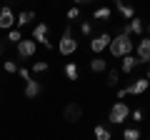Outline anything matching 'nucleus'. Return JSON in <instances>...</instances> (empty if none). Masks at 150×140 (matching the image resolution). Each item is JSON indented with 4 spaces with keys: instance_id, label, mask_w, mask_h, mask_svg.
<instances>
[{
    "instance_id": "nucleus-8",
    "label": "nucleus",
    "mask_w": 150,
    "mask_h": 140,
    "mask_svg": "<svg viewBox=\"0 0 150 140\" xmlns=\"http://www.w3.org/2000/svg\"><path fill=\"white\" fill-rule=\"evenodd\" d=\"M63 118L68 120V123H78V120L83 118V108L78 105V103H68L63 110Z\"/></svg>"
},
{
    "instance_id": "nucleus-13",
    "label": "nucleus",
    "mask_w": 150,
    "mask_h": 140,
    "mask_svg": "<svg viewBox=\"0 0 150 140\" xmlns=\"http://www.w3.org/2000/svg\"><path fill=\"white\" fill-rule=\"evenodd\" d=\"M120 60H123V63H120V73H125V75L138 68V58H135V55H125V58H120Z\"/></svg>"
},
{
    "instance_id": "nucleus-7",
    "label": "nucleus",
    "mask_w": 150,
    "mask_h": 140,
    "mask_svg": "<svg viewBox=\"0 0 150 140\" xmlns=\"http://www.w3.org/2000/svg\"><path fill=\"white\" fill-rule=\"evenodd\" d=\"M13 25H15V13H13L10 5L0 8V28L3 30H13Z\"/></svg>"
},
{
    "instance_id": "nucleus-31",
    "label": "nucleus",
    "mask_w": 150,
    "mask_h": 140,
    "mask_svg": "<svg viewBox=\"0 0 150 140\" xmlns=\"http://www.w3.org/2000/svg\"><path fill=\"white\" fill-rule=\"evenodd\" d=\"M145 78H148V80H150V70H148V75H145Z\"/></svg>"
},
{
    "instance_id": "nucleus-32",
    "label": "nucleus",
    "mask_w": 150,
    "mask_h": 140,
    "mask_svg": "<svg viewBox=\"0 0 150 140\" xmlns=\"http://www.w3.org/2000/svg\"><path fill=\"white\" fill-rule=\"evenodd\" d=\"M0 50H3V40H0Z\"/></svg>"
},
{
    "instance_id": "nucleus-12",
    "label": "nucleus",
    "mask_w": 150,
    "mask_h": 140,
    "mask_svg": "<svg viewBox=\"0 0 150 140\" xmlns=\"http://www.w3.org/2000/svg\"><path fill=\"white\" fill-rule=\"evenodd\" d=\"M128 30H130V35H140L143 38L145 35V25H143V18H130V23H128Z\"/></svg>"
},
{
    "instance_id": "nucleus-17",
    "label": "nucleus",
    "mask_w": 150,
    "mask_h": 140,
    "mask_svg": "<svg viewBox=\"0 0 150 140\" xmlns=\"http://www.w3.org/2000/svg\"><path fill=\"white\" fill-rule=\"evenodd\" d=\"M95 140H112V133L110 130H105V125H95Z\"/></svg>"
},
{
    "instance_id": "nucleus-5",
    "label": "nucleus",
    "mask_w": 150,
    "mask_h": 140,
    "mask_svg": "<svg viewBox=\"0 0 150 140\" xmlns=\"http://www.w3.org/2000/svg\"><path fill=\"white\" fill-rule=\"evenodd\" d=\"M110 40H112V35H110V33H100V35H95V38L90 40V50H93L95 55H100L103 50H105L108 45H110Z\"/></svg>"
},
{
    "instance_id": "nucleus-29",
    "label": "nucleus",
    "mask_w": 150,
    "mask_h": 140,
    "mask_svg": "<svg viewBox=\"0 0 150 140\" xmlns=\"http://www.w3.org/2000/svg\"><path fill=\"white\" fill-rule=\"evenodd\" d=\"M115 95H118V100H123V98H125V95H128V90H125V88H120V90H118V93H115Z\"/></svg>"
},
{
    "instance_id": "nucleus-3",
    "label": "nucleus",
    "mask_w": 150,
    "mask_h": 140,
    "mask_svg": "<svg viewBox=\"0 0 150 140\" xmlns=\"http://www.w3.org/2000/svg\"><path fill=\"white\" fill-rule=\"evenodd\" d=\"M58 50H60V55H73L75 50H78V40L73 38V30H70V28H65V33L60 35Z\"/></svg>"
},
{
    "instance_id": "nucleus-19",
    "label": "nucleus",
    "mask_w": 150,
    "mask_h": 140,
    "mask_svg": "<svg viewBox=\"0 0 150 140\" xmlns=\"http://www.w3.org/2000/svg\"><path fill=\"white\" fill-rule=\"evenodd\" d=\"M140 128H123V140H140Z\"/></svg>"
},
{
    "instance_id": "nucleus-4",
    "label": "nucleus",
    "mask_w": 150,
    "mask_h": 140,
    "mask_svg": "<svg viewBox=\"0 0 150 140\" xmlns=\"http://www.w3.org/2000/svg\"><path fill=\"white\" fill-rule=\"evenodd\" d=\"M138 55H135V58H138V65H148L150 63V38H140V43H138Z\"/></svg>"
},
{
    "instance_id": "nucleus-6",
    "label": "nucleus",
    "mask_w": 150,
    "mask_h": 140,
    "mask_svg": "<svg viewBox=\"0 0 150 140\" xmlns=\"http://www.w3.org/2000/svg\"><path fill=\"white\" fill-rule=\"evenodd\" d=\"M35 50H38V43L33 38H23L20 43H18V55H20V58H33Z\"/></svg>"
},
{
    "instance_id": "nucleus-34",
    "label": "nucleus",
    "mask_w": 150,
    "mask_h": 140,
    "mask_svg": "<svg viewBox=\"0 0 150 140\" xmlns=\"http://www.w3.org/2000/svg\"><path fill=\"white\" fill-rule=\"evenodd\" d=\"M148 140H150V138H148Z\"/></svg>"
},
{
    "instance_id": "nucleus-25",
    "label": "nucleus",
    "mask_w": 150,
    "mask_h": 140,
    "mask_svg": "<svg viewBox=\"0 0 150 140\" xmlns=\"http://www.w3.org/2000/svg\"><path fill=\"white\" fill-rule=\"evenodd\" d=\"M3 68H5V73H10V75H15V73H18V63H15V60H5Z\"/></svg>"
},
{
    "instance_id": "nucleus-15",
    "label": "nucleus",
    "mask_w": 150,
    "mask_h": 140,
    "mask_svg": "<svg viewBox=\"0 0 150 140\" xmlns=\"http://www.w3.org/2000/svg\"><path fill=\"white\" fill-rule=\"evenodd\" d=\"M33 20H35V10H23V13H18V15H15V23H18L20 28L30 25Z\"/></svg>"
},
{
    "instance_id": "nucleus-18",
    "label": "nucleus",
    "mask_w": 150,
    "mask_h": 140,
    "mask_svg": "<svg viewBox=\"0 0 150 140\" xmlns=\"http://www.w3.org/2000/svg\"><path fill=\"white\" fill-rule=\"evenodd\" d=\"M78 75H80L78 63H68V65H65V78H68V80H78Z\"/></svg>"
},
{
    "instance_id": "nucleus-1",
    "label": "nucleus",
    "mask_w": 150,
    "mask_h": 140,
    "mask_svg": "<svg viewBox=\"0 0 150 140\" xmlns=\"http://www.w3.org/2000/svg\"><path fill=\"white\" fill-rule=\"evenodd\" d=\"M133 48H135V45H133V40H130L128 35H120V33L110 40V45H108V50H110V55H112V58H125V55H130V53H133Z\"/></svg>"
},
{
    "instance_id": "nucleus-24",
    "label": "nucleus",
    "mask_w": 150,
    "mask_h": 140,
    "mask_svg": "<svg viewBox=\"0 0 150 140\" xmlns=\"http://www.w3.org/2000/svg\"><path fill=\"white\" fill-rule=\"evenodd\" d=\"M48 70V60H35L33 63V73H45Z\"/></svg>"
},
{
    "instance_id": "nucleus-22",
    "label": "nucleus",
    "mask_w": 150,
    "mask_h": 140,
    "mask_svg": "<svg viewBox=\"0 0 150 140\" xmlns=\"http://www.w3.org/2000/svg\"><path fill=\"white\" fill-rule=\"evenodd\" d=\"M143 118H145L143 108H135V110H130V120H133L135 125H140V123H143Z\"/></svg>"
},
{
    "instance_id": "nucleus-10",
    "label": "nucleus",
    "mask_w": 150,
    "mask_h": 140,
    "mask_svg": "<svg viewBox=\"0 0 150 140\" xmlns=\"http://www.w3.org/2000/svg\"><path fill=\"white\" fill-rule=\"evenodd\" d=\"M33 40L40 43V45L48 43V25H45V23H38V25L33 28Z\"/></svg>"
},
{
    "instance_id": "nucleus-21",
    "label": "nucleus",
    "mask_w": 150,
    "mask_h": 140,
    "mask_svg": "<svg viewBox=\"0 0 150 140\" xmlns=\"http://www.w3.org/2000/svg\"><path fill=\"white\" fill-rule=\"evenodd\" d=\"M112 15V10H110V8H98V10L95 13H93V18H95V20H108V18H110Z\"/></svg>"
},
{
    "instance_id": "nucleus-2",
    "label": "nucleus",
    "mask_w": 150,
    "mask_h": 140,
    "mask_svg": "<svg viewBox=\"0 0 150 140\" xmlns=\"http://www.w3.org/2000/svg\"><path fill=\"white\" fill-rule=\"evenodd\" d=\"M128 118H130V108H128V103L118 100V103H112V105H110V113H108V120H110L112 125H123Z\"/></svg>"
},
{
    "instance_id": "nucleus-26",
    "label": "nucleus",
    "mask_w": 150,
    "mask_h": 140,
    "mask_svg": "<svg viewBox=\"0 0 150 140\" xmlns=\"http://www.w3.org/2000/svg\"><path fill=\"white\" fill-rule=\"evenodd\" d=\"M18 75H20L23 80L28 83V80H30V78H33V73H30V70H28V68H18Z\"/></svg>"
},
{
    "instance_id": "nucleus-9",
    "label": "nucleus",
    "mask_w": 150,
    "mask_h": 140,
    "mask_svg": "<svg viewBox=\"0 0 150 140\" xmlns=\"http://www.w3.org/2000/svg\"><path fill=\"white\" fill-rule=\"evenodd\" d=\"M148 88H150V80H148V78H135V83H130L125 90H128V95H143Z\"/></svg>"
},
{
    "instance_id": "nucleus-14",
    "label": "nucleus",
    "mask_w": 150,
    "mask_h": 140,
    "mask_svg": "<svg viewBox=\"0 0 150 140\" xmlns=\"http://www.w3.org/2000/svg\"><path fill=\"white\" fill-rule=\"evenodd\" d=\"M112 5H115V10H118L123 18H128V20H130V18H135V8L133 5H125L123 0H112Z\"/></svg>"
},
{
    "instance_id": "nucleus-11",
    "label": "nucleus",
    "mask_w": 150,
    "mask_h": 140,
    "mask_svg": "<svg viewBox=\"0 0 150 140\" xmlns=\"http://www.w3.org/2000/svg\"><path fill=\"white\" fill-rule=\"evenodd\" d=\"M40 93H43V85H40L38 80H33V78H30V80L25 83V98H28V100H33V98H38Z\"/></svg>"
},
{
    "instance_id": "nucleus-16",
    "label": "nucleus",
    "mask_w": 150,
    "mask_h": 140,
    "mask_svg": "<svg viewBox=\"0 0 150 140\" xmlns=\"http://www.w3.org/2000/svg\"><path fill=\"white\" fill-rule=\"evenodd\" d=\"M90 70H93V73H105V70H108V60L100 58V55H95V58L90 60Z\"/></svg>"
},
{
    "instance_id": "nucleus-30",
    "label": "nucleus",
    "mask_w": 150,
    "mask_h": 140,
    "mask_svg": "<svg viewBox=\"0 0 150 140\" xmlns=\"http://www.w3.org/2000/svg\"><path fill=\"white\" fill-rule=\"evenodd\" d=\"M75 5H88V3H93V0H73Z\"/></svg>"
},
{
    "instance_id": "nucleus-27",
    "label": "nucleus",
    "mask_w": 150,
    "mask_h": 140,
    "mask_svg": "<svg viewBox=\"0 0 150 140\" xmlns=\"http://www.w3.org/2000/svg\"><path fill=\"white\" fill-rule=\"evenodd\" d=\"M80 33L85 35V38H90V35H93V25H90V23H83V25H80Z\"/></svg>"
},
{
    "instance_id": "nucleus-20",
    "label": "nucleus",
    "mask_w": 150,
    "mask_h": 140,
    "mask_svg": "<svg viewBox=\"0 0 150 140\" xmlns=\"http://www.w3.org/2000/svg\"><path fill=\"white\" fill-rule=\"evenodd\" d=\"M120 83V70H108V80H105V85L108 88H115Z\"/></svg>"
},
{
    "instance_id": "nucleus-28",
    "label": "nucleus",
    "mask_w": 150,
    "mask_h": 140,
    "mask_svg": "<svg viewBox=\"0 0 150 140\" xmlns=\"http://www.w3.org/2000/svg\"><path fill=\"white\" fill-rule=\"evenodd\" d=\"M68 18H70V20H78V18H80V8H78V5L70 8V10H68Z\"/></svg>"
},
{
    "instance_id": "nucleus-33",
    "label": "nucleus",
    "mask_w": 150,
    "mask_h": 140,
    "mask_svg": "<svg viewBox=\"0 0 150 140\" xmlns=\"http://www.w3.org/2000/svg\"><path fill=\"white\" fill-rule=\"evenodd\" d=\"M148 33H150V25H148Z\"/></svg>"
},
{
    "instance_id": "nucleus-23",
    "label": "nucleus",
    "mask_w": 150,
    "mask_h": 140,
    "mask_svg": "<svg viewBox=\"0 0 150 140\" xmlns=\"http://www.w3.org/2000/svg\"><path fill=\"white\" fill-rule=\"evenodd\" d=\"M8 40H10V43H20V40H23V33H20V28H13V30L10 33H8Z\"/></svg>"
}]
</instances>
